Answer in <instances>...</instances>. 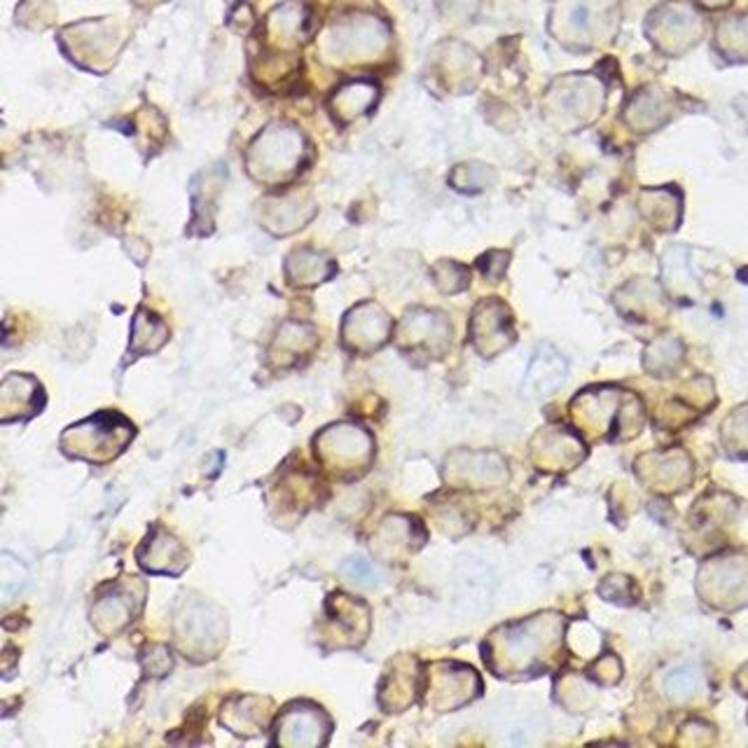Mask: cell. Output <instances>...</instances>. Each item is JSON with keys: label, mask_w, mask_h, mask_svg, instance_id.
<instances>
[{"label": "cell", "mask_w": 748, "mask_h": 748, "mask_svg": "<svg viewBox=\"0 0 748 748\" xmlns=\"http://www.w3.org/2000/svg\"><path fill=\"white\" fill-rule=\"evenodd\" d=\"M561 622L557 616H536L524 622L506 624L492 634L484 646V660L498 676L522 674L538 667V660L547 658L545 652L559 646Z\"/></svg>", "instance_id": "obj_1"}, {"label": "cell", "mask_w": 748, "mask_h": 748, "mask_svg": "<svg viewBox=\"0 0 748 748\" xmlns=\"http://www.w3.org/2000/svg\"><path fill=\"white\" fill-rule=\"evenodd\" d=\"M134 433V426L125 417L115 411H101L97 417L71 426L61 438V449L73 459L109 464L127 449Z\"/></svg>", "instance_id": "obj_2"}, {"label": "cell", "mask_w": 748, "mask_h": 748, "mask_svg": "<svg viewBox=\"0 0 748 748\" xmlns=\"http://www.w3.org/2000/svg\"><path fill=\"white\" fill-rule=\"evenodd\" d=\"M316 456L328 470L346 476V472L365 470V466H370L372 440L356 426H332L316 438Z\"/></svg>", "instance_id": "obj_3"}, {"label": "cell", "mask_w": 748, "mask_h": 748, "mask_svg": "<svg viewBox=\"0 0 748 748\" xmlns=\"http://www.w3.org/2000/svg\"><path fill=\"white\" fill-rule=\"evenodd\" d=\"M213 610L216 608L211 604L190 601L186 616L178 618V646L194 660L216 658V652L227 641V622L220 613H213Z\"/></svg>", "instance_id": "obj_4"}, {"label": "cell", "mask_w": 748, "mask_h": 748, "mask_svg": "<svg viewBox=\"0 0 748 748\" xmlns=\"http://www.w3.org/2000/svg\"><path fill=\"white\" fill-rule=\"evenodd\" d=\"M143 585L136 583V580H131V583L105 585L97 594L94 606H91V624H94L101 634L115 636L139 616V610L143 606Z\"/></svg>", "instance_id": "obj_5"}, {"label": "cell", "mask_w": 748, "mask_h": 748, "mask_svg": "<svg viewBox=\"0 0 748 748\" xmlns=\"http://www.w3.org/2000/svg\"><path fill=\"white\" fill-rule=\"evenodd\" d=\"M332 723L324 709H318L309 701H295L283 709L281 719L277 723V737L274 744L281 746H324L330 737Z\"/></svg>", "instance_id": "obj_6"}, {"label": "cell", "mask_w": 748, "mask_h": 748, "mask_svg": "<svg viewBox=\"0 0 748 748\" xmlns=\"http://www.w3.org/2000/svg\"><path fill=\"white\" fill-rule=\"evenodd\" d=\"M438 674L431 679V705L440 711H452L464 707L480 693V679L470 667L438 664Z\"/></svg>", "instance_id": "obj_7"}, {"label": "cell", "mask_w": 748, "mask_h": 748, "mask_svg": "<svg viewBox=\"0 0 748 748\" xmlns=\"http://www.w3.org/2000/svg\"><path fill=\"white\" fill-rule=\"evenodd\" d=\"M136 559H139L145 571L166 575H180L190 563L188 549L180 545L176 536H172V533H166L160 527L152 529L145 543L139 547V553H136Z\"/></svg>", "instance_id": "obj_8"}, {"label": "cell", "mask_w": 748, "mask_h": 748, "mask_svg": "<svg viewBox=\"0 0 748 748\" xmlns=\"http://www.w3.org/2000/svg\"><path fill=\"white\" fill-rule=\"evenodd\" d=\"M567 372H569V365L557 348L547 346V344L538 346V351L533 354V358L529 363V370L524 375L522 395L529 401L545 398V395L555 393L563 384Z\"/></svg>", "instance_id": "obj_9"}, {"label": "cell", "mask_w": 748, "mask_h": 748, "mask_svg": "<svg viewBox=\"0 0 748 748\" xmlns=\"http://www.w3.org/2000/svg\"><path fill=\"white\" fill-rule=\"evenodd\" d=\"M269 699L259 697H237L223 711V725L232 727L237 735H253L255 727L267 723V709Z\"/></svg>", "instance_id": "obj_10"}, {"label": "cell", "mask_w": 748, "mask_h": 748, "mask_svg": "<svg viewBox=\"0 0 748 748\" xmlns=\"http://www.w3.org/2000/svg\"><path fill=\"white\" fill-rule=\"evenodd\" d=\"M664 688H667V695L671 699H688L697 693L699 688V671L695 667H683V669H676L674 674H669L667 683H664Z\"/></svg>", "instance_id": "obj_11"}, {"label": "cell", "mask_w": 748, "mask_h": 748, "mask_svg": "<svg viewBox=\"0 0 748 748\" xmlns=\"http://www.w3.org/2000/svg\"><path fill=\"white\" fill-rule=\"evenodd\" d=\"M0 580H3L5 601H10L26 585V569L10 553L3 555V563H0Z\"/></svg>", "instance_id": "obj_12"}, {"label": "cell", "mask_w": 748, "mask_h": 748, "mask_svg": "<svg viewBox=\"0 0 748 748\" xmlns=\"http://www.w3.org/2000/svg\"><path fill=\"white\" fill-rule=\"evenodd\" d=\"M342 573L348 578V580H354V583L358 585H377V580H379V573L375 569V563L368 561V559H363V557H351L342 563Z\"/></svg>", "instance_id": "obj_13"}]
</instances>
